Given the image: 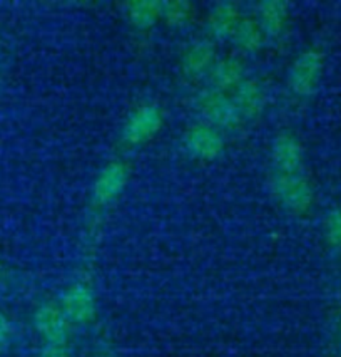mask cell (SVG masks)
<instances>
[{"instance_id": "1", "label": "cell", "mask_w": 341, "mask_h": 357, "mask_svg": "<svg viewBox=\"0 0 341 357\" xmlns=\"http://www.w3.org/2000/svg\"><path fill=\"white\" fill-rule=\"evenodd\" d=\"M269 188L280 205L293 213H305L313 205V186L301 173H273Z\"/></svg>"}, {"instance_id": "2", "label": "cell", "mask_w": 341, "mask_h": 357, "mask_svg": "<svg viewBox=\"0 0 341 357\" xmlns=\"http://www.w3.org/2000/svg\"><path fill=\"white\" fill-rule=\"evenodd\" d=\"M324 68V56L318 49H306L291 62L288 70V87L299 98L313 96L318 89Z\"/></svg>"}, {"instance_id": "3", "label": "cell", "mask_w": 341, "mask_h": 357, "mask_svg": "<svg viewBox=\"0 0 341 357\" xmlns=\"http://www.w3.org/2000/svg\"><path fill=\"white\" fill-rule=\"evenodd\" d=\"M198 109L206 124L216 130H235L243 123V118L235 106L231 94L207 87L198 96Z\"/></svg>"}, {"instance_id": "4", "label": "cell", "mask_w": 341, "mask_h": 357, "mask_svg": "<svg viewBox=\"0 0 341 357\" xmlns=\"http://www.w3.org/2000/svg\"><path fill=\"white\" fill-rule=\"evenodd\" d=\"M164 116L159 106L144 102L127 116L122 126V141L129 146L143 144L161 131Z\"/></svg>"}, {"instance_id": "5", "label": "cell", "mask_w": 341, "mask_h": 357, "mask_svg": "<svg viewBox=\"0 0 341 357\" xmlns=\"http://www.w3.org/2000/svg\"><path fill=\"white\" fill-rule=\"evenodd\" d=\"M59 307L70 324L87 326L97 315V301L90 285L84 282H74L61 294Z\"/></svg>"}, {"instance_id": "6", "label": "cell", "mask_w": 341, "mask_h": 357, "mask_svg": "<svg viewBox=\"0 0 341 357\" xmlns=\"http://www.w3.org/2000/svg\"><path fill=\"white\" fill-rule=\"evenodd\" d=\"M34 329L37 334L44 339L45 344H61V346H68V340L70 335L69 319L62 312L59 304L54 302H44L35 309L34 317Z\"/></svg>"}, {"instance_id": "7", "label": "cell", "mask_w": 341, "mask_h": 357, "mask_svg": "<svg viewBox=\"0 0 341 357\" xmlns=\"http://www.w3.org/2000/svg\"><path fill=\"white\" fill-rule=\"evenodd\" d=\"M224 138L221 131L209 124H196L184 135V149L191 158L199 161H214L223 155Z\"/></svg>"}, {"instance_id": "8", "label": "cell", "mask_w": 341, "mask_h": 357, "mask_svg": "<svg viewBox=\"0 0 341 357\" xmlns=\"http://www.w3.org/2000/svg\"><path fill=\"white\" fill-rule=\"evenodd\" d=\"M129 168L122 161L114 160L99 172L93 185V200L97 206H106L116 202L126 190Z\"/></svg>"}, {"instance_id": "9", "label": "cell", "mask_w": 341, "mask_h": 357, "mask_svg": "<svg viewBox=\"0 0 341 357\" xmlns=\"http://www.w3.org/2000/svg\"><path fill=\"white\" fill-rule=\"evenodd\" d=\"M305 151L303 144L291 132H280L271 141V163L274 173H299Z\"/></svg>"}, {"instance_id": "10", "label": "cell", "mask_w": 341, "mask_h": 357, "mask_svg": "<svg viewBox=\"0 0 341 357\" xmlns=\"http://www.w3.org/2000/svg\"><path fill=\"white\" fill-rule=\"evenodd\" d=\"M231 98L235 101V106L238 107V113L243 118V121L244 119L260 118L261 113L264 111V89L255 77H246L244 81H241L231 91Z\"/></svg>"}, {"instance_id": "11", "label": "cell", "mask_w": 341, "mask_h": 357, "mask_svg": "<svg viewBox=\"0 0 341 357\" xmlns=\"http://www.w3.org/2000/svg\"><path fill=\"white\" fill-rule=\"evenodd\" d=\"M216 62V47L211 39H196L184 49L181 68L184 76L196 79L209 74Z\"/></svg>"}, {"instance_id": "12", "label": "cell", "mask_w": 341, "mask_h": 357, "mask_svg": "<svg viewBox=\"0 0 341 357\" xmlns=\"http://www.w3.org/2000/svg\"><path fill=\"white\" fill-rule=\"evenodd\" d=\"M239 7L232 2H219L209 10L206 17V31L216 40L230 39L241 20Z\"/></svg>"}, {"instance_id": "13", "label": "cell", "mask_w": 341, "mask_h": 357, "mask_svg": "<svg viewBox=\"0 0 341 357\" xmlns=\"http://www.w3.org/2000/svg\"><path fill=\"white\" fill-rule=\"evenodd\" d=\"M290 17V6L283 0H264L256 6V22L266 37H280Z\"/></svg>"}, {"instance_id": "14", "label": "cell", "mask_w": 341, "mask_h": 357, "mask_svg": "<svg viewBox=\"0 0 341 357\" xmlns=\"http://www.w3.org/2000/svg\"><path fill=\"white\" fill-rule=\"evenodd\" d=\"M207 76L211 79L213 89L226 93V91L235 89L241 81L246 79V69H244L243 61L238 57H224V59L214 62Z\"/></svg>"}, {"instance_id": "15", "label": "cell", "mask_w": 341, "mask_h": 357, "mask_svg": "<svg viewBox=\"0 0 341 357\" xmlns=\"http://www.w3.org/2000/svg\"><path fill=\"white\" fill-rule=\"evenodd\" d=\"M230 39L236 47L241 49V51L256 52L263 47L266 36L264 32L261 31L260 24L256 22V19L241 17L238 26H236L235 31H232Z\"/></svg>"}, {"instance_id": "16", "label": "cell", "mask_w": 341, "mask_h": 357, "mask_svg": "<svg viewBox=\"0 0 341 357\" xmlns=\"http://www.w3.org/2000/svg\"><path fill=\"white\" fill-rule=\"evenodd\" d=\"M161 3L157 0H136L126 3V17L137 31H148L161 19Z\"/></svg>"}, {"instance_id": "17", "label": "cell", "mask_w": 341, "mask_h": 357, "mask_svg": "<svg viewBox=\"0 0 341 357\" xmlns=\"http://www.w3.org/2000/svg\"><path fill=\"white\" fill-rule=\"evenodd\" d=\"M193 17V6L188 0H173L161 3V19L170 27H181Z\"/></svg>"}, {"instance_id": "18", "label": "cell", "mask_w": 341, "mask_h": 357, "mask_svg": "<svg viewBox=\"0 0 341 357\" xmlns=\"http://www.w3.org/2000/svg\"><path fill=\"white\" fill-rule=\"evenodd\" d=\"M323 234L328 247L341 250V208H331L323 222Z\"/></svg>"}, {"instance_id": "19", "label": "cell", "mask_w": 341, "mask_h": 357, "mask_svg": "<svg viewBox=\"0 0 341 357\" xmlns=\"http://www.w3.org/2000/svg\"><path fill=\"white\" fill-rule=\"evenodd\" d=\"M12 339V324L7 315L0 312V351H3L7 346H9Z\"/></svg>"}, {"instance_id": "20", "label": "cell", "mask_w": 341, "mask_h": 357, "mask_svg": "<svg viewBox=\"0 0 341 357\" xmlns=\"http://www.w3.org/2000/svg\"><path fill=\"white\" fill-rule=\"evenodd\" d=\"M39 357H70L68 346H61V344H44L40 349Z\"/></svg>"}, {"instance_id": "21", "label": "cell", "mask_w": 341, "mask_h": 357, "mask_svg": "<svg viewBox=\"0 0 341 357\" xmlns=\"http://www.w3.org/2000/svg\"><path fill=\"white\" fill-rule=\"evenodd\" d=\"M0 277H2V265H0Z\"/></svg>"}]
</instances>
